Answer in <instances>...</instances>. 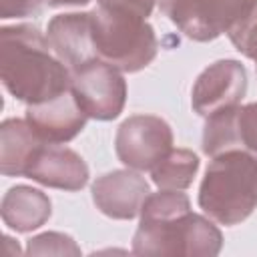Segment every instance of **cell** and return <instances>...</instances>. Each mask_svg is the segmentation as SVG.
Returning <instances> with one entry per match:
<instances>
[{
    "mask_svg": "<svg viewBox=\"0 0 257 257\" xmlns=\"http://www.w3.org/2000/svg\"><path fill=\"white\" fill-rule=\"evenodd\" d=\"M50 8H60V6H86L90 0H44Z\"/></svg>",
    "mask_w": 257,
    "mask_h": 257,
    "instance_id": "cell-21",
    "label": "cell"
},
{
    "mask_svg": "<svg viewBox=\"0 0 257 257\" xmlns=\"http://www.w3.org/2000/svg\"><path fill=\"white\" fill-rule=\"evenodd\" d=\"M229 149H247L257 155V100L207 118L203 128V153L215 157Z\"/></svg>",
    "mask_w": 257,
    "mask_h": 257,
    "instance_id": "cell-11",
    "label": "cell"
},
{
    "mask_svg": "<svg viewBox=\"0 0 257 257\" xmlns=\"http://www.w3.org/2000/svg\"><path fill=\"white\" fill-rule=\"evenodd\" d=\"M173 149L171 124L155 114H133L120 122L114 137V153L122 165L135 171H151Z\"/></svg>",
    "mask_w": 257,
    "mask_h": 257,
    "instance_id": "cell-7",
    "label": "cell"
},
{
    "mask_svg": "<svg viewBox=\"0 0 257 257\" xmlns=\"http://www.w3.org/2000/svg\"><path fill=\"white\" fill-rule=\"evenodd\" d=\"M133 237L137 255H219L223 235L213 219L191 211V201L181 191L161 189L151 193L141 209Z\"/></svg>",
    "mask_w": 257,
    "mask_h": 257,
    "instance_id": "cell-1",
    "label": "cell"
},
{
    "mask_svg": "<svg viewBox=\"0 0 257 257\" xmlns=\"http://www.w3.org/2000/svg\"><path fill=\"white\" fill-rule=\"evenodd\" d=\"M227 36L243 56L257 64V4Z\"/></svg>",
    "mask_w": 257,
    "mask_h": 257,
    "instance_id": "cell-18",
    "label": "cell"
},
{
    "mask_svg": "<svg viewBox=\"0 0 257 257\" xmlns=\"http://www.w3.org/2000/svg\"><path fill=\"white\" fill-rule=\"evenodd\" d=\"M26 179L50 189L80 191L88 183V165L76 151L44 143L26 171Z\"/></svg>",
    "mask_w": 257,
    "mask_h": 257,
    "instance_id": "cell-12",
    "label": "cell"
},
{
    "mask_svg": "<svg viewBox=\"0 0 257 257\" xmlns=\"http://www.w3.org/2000/svg\"><path fill=\"white\" fill-rule=\"evenodd\" d=\"M199 171V157L189 149H171L153 169L151 179L159 189L185 191Z\"/></svg>",
    "mask_w": 257,
    "mask_h": 257,
    "instance_id": "cell-16",
    "label": "cell"
},
{
    "mask_svg": "<svg viewBox=\"0 0 257 257\" xmlns=\"http://www.w3.org/2000/svg\"><path fill=\"white\" fill-rule=\"evenodd\" d=\"M28 255H80V247L70 235L58 231H46L32 239L26 245Z\"/></svg>",
    "mask_w": 257,
    "mask_h": 257,
    "instance_id": "cell-17",
    "label": "cell"
},
{
    "mask_svg": "<svg viewBox=\"0 0 257 257\" xmlns=\"http://www.w3.org/2000/svg\"><path fill=\"white\" fill-rule=\"evenodd\" d=\"M247 68L239 60H215L197 76L191 88V106L203 118L235 108L247 94Z\"/></svg>",
    "mask_w": 257,
    "mask_h": 257,
    "instance_id": "cell-8",
    "label": "cell"
},
{
    "mask_svg": "<svg viewBox=\"0 0 257 257\" xmlns=\"http://www.w3.org/2000/svg\"><path fill=\"white\" fill-rule=\"evenodd\" d=\"M255 4L257 0H159L161 12L195 42L229 34Z\"/></svg>",
    "mask_w": 257,
    "mask_h": 257,
    "instance_id": "cell-5",
    "label": "cell"
},
{
    "mask_svg": "<svg viewBox=\"0 0 257 257\" xmlns=\"http://www.w3.org/2000/svg\"><path fill=\"white\" fill-rule=\"evenodd\" d=\"M92 203L96 209L118 221H131L141 215L143 203L151 195V187L135 169H118L98 177L92 187Z\"/></svg>",
    "mask_w": 257,
    "mask_h": 257,
    "instance_id": "cell-9",
    "label": "cell"
},
{
    "mask_svg": "<svg viewBox=\"0 0 257 257\" xmlns=\"http://www.w3.org/2000/svg\"><path fill=\"white\" fill-rule=\"evenodd\" d=\"M0 78L16 100L38 104L68 90L72 74L34 24H12L0 28Z\"/></svg>",
    "mask_w": 257,
    "mask_h": 257,
    "instance_id": "cell-2",
    "label": "cell"
},
{
    "mask_svg": "<svg viewBox=\"0 0 257 257\" xmlns=\"http://www.w3.org/2000/svg\"><path fill=\"white\" fill-rule=\"evenodd\" d=\"M44 141L26 118H6L0 124V171L4 177H26Z\"/></svg>",
    "mask_w": 257,
    "mask_h": 257,
    "instance_id": "cell-14",
    "label": "cell"
},
{
    "mask_svg": "<svg viewBox=\"0 0 257 257\" xmlns=\"http://www.w3.org/2000/svg\"><path fill=\"white\" fill-rule=\"evenodd\" d=\"M2 221L16 233H30L40 229L52 215V203L46 193L28 185L8 189L0 205Z\"/></svg>",
    "mask_w": 257,
    "mask_h": 257,
    "instance_id": "cell-15",
    "label": "cell"
},
{
    "mask_svg": "<svg viewBox=\"0 0 257 257\" xmlns=\"http://www.w3.org/2000/svg\"><path fill=\"white\" fill-rule=\"evenodd\" d=\"M44 0H0V18H28L36 16Z\"/></svg>",
    "mask_w": 257,
    "mask_h": 257,
    "instance_id": "cell-19",
    "label": "cell"
},
{
    "mask_svg": "<svg viewBox=\"0 0 257 257\" xmlns=\"http://www.w3.org/2000/svg\"><path fill=\"white\" fill-rule=\"evenodd\" d=\"M157 0H96V6L110 8V10H124L137 14L141 18H149Z\"/></svg>",
    "mask_w": 257,
    "mask_h": 257,
    "instance_id": "cell-20",
    "label": "cell"
},
{
    "mask_svg": "<svg viewBox=\"0 0 257 257\" xmlns=\"http://www.w3.org/2000/svg\"><path fill=\"white\" fill-rule=\"evenodd\" d=\"M24 118L32 124L44 143L64 145L80 135V131L86 126L88 114L78 104L72 88H68L50 100L26 104Z\"/></svg>",
    "mask_w": 257,
    "mask_h": 257,
    "instance_id": "cell-10",
    "label": "cell"
},
{
    "mask_svg": "<svg viewBox=\"0 0 257 257\" xmlns=\"http://www.w3.org/2000/svg\"><path fill=\"white\" fill-rule=\"evenodd\" d=\"M70 88L94 120H114L126 102V80L122 72L102 60H90L70 72Z\"/></svg>",
    "mask_w": 257,
    "mask_h": 257,
    "instance_id": "cell-6",
    "label": "cell"
},
{
    "mask_svg": "<svg viewBox=\"0 0 257 257\" xmlns=\"http://www.w3.org/2000/svg\"><path fill=\"white\" fill-rule=\"evenodd\" d=\"M46 38L52 52L68 66L70 72L90 60H96L92 48L90 12H66L52 16L46 26Z\"/></svg>",
    "mask_w": 257,
    "mask_h": 257,
    "instance_id": "cell-13",
    "label": "cell"
},
{
    "mask_svg": "<svg viewBox=\"0 0 257 257\" xmlns=\"http://www.w3.org/2000/svg\"><path fill=\"white\" fill-rule=\"evenodd\" d=\"M197 201L219 225L233 227L245 221L257 209V155L229 149L211 157Z\"/></svg>",
    "mask_w": 257,
    "mask_h": 257,
    "instance_id": "cell-3",
    "label": "cell"
},
{
    "mask_svg": "<svg viewBox=\"0 0 257 257\" xmlns=\"http://www.w3.org/2000/svg\"><path fill=\"white\" fill-rule=\"evenodd\" d=\"M90 32L96 58L120 72L147 68L159 52L155 28L147 18L124 10L96 6L90 10Z\"/></svg>",
    "mask_w": 257,
    "mask_h": 257,
    "instance_id": "cell-4",
    "label": "cell"
}]
</instances>
